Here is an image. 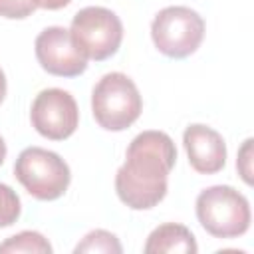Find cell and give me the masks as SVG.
Returning <instances> with one entry per match:
<instances>
[{"mask_svg": "<svg viewBox=\"0 0 254 254\" xmlns=\"http://www.w3.org/2000/svg\"><path fill=\"white\" fill-rule=\"evenodd\" d=\"M75 254H121L123 248H121V242L119 238L109 232V230H103V228H97V230H91L83 236L81 242H77V246L73 248Z\"/></svg>", "mask_w": 254, "mask_h": 254, "instance_id": "obj_12", "label": "cell"}, {"mask_svg": "<svg viewBox=\"0 0 254 254\" xmlns=\"http://www.w3.org/2000/svg\"><path fill=\"white\" fill-rule=\"evenodd\" d=\"M36 60L44 71L58 77H75L87 69V56L73 42L69 30L50 26L34 42Z\"/></svg>", "mask_w": 254, "mask_h": 254, "instance_id": "obj_8", "label": "cell"}, {"mask_svg": "<svg viewBox=\"0 0 254 254\" xmlns=\"http://www.w3.org/2000/svg\"><path fill=\"white\" fill-rule=\"evenodd\" d=\"M36 6L30 0H0V16L8 20H24L32 16Z\"/></svg>", "mask_w": 254, "mask_h": 254, "instance_id": "obj_14", "label": "cell"}, {"mask_svg": "<svg viewBox=\"0 0 254 254\" xmlns=\"http://www.w3.org/2000/svg\"><path fill=\"white\" fill-rule=\"evenodd\" d=\"M91 111L97 125L105 131H125L139 119L143 99L129 75L111 71L95 83L91 93Z\"/></svg>", "mask_w": 254, "mask_h": 254, "instance_id": "obj_3", "label": "cell"}, {"mask_svg": "<svg viewBox=\"0 0 254 254\" xmlns=\"http://www.w3.org/2000/svg\"><path fill=\"white\" fill-rule=\"evenodd\" d=\"M198 246L194 234L177 222H165L157 226L143 246L145 254H196Z\"/></svg>", "mask_w": 254, "mask_h": 254, "instance_id": "obj_10", "label": "cell"}, {"mask_svg": "<svg viewBox=\"0 0 254 254\" xmlns=\"http://www.w3.org/2000/svg\"><path fill=\"white\" fill-rule=\"evenodd\" d=\"M177 163L173 139L163 131H143L127 147L115 175V192L131 210H149L167 196V179Z\"/></svg>", "mask_w": 254, "mask_h": 254, "instance_id": "obj_1", "label": "cell"}, {"mask_svg": "<svg viewBox=\"0 0 254 254\" xmlns=\"http://www.w3.org/2000/svg\"><path fill=\"white\" fill-rule=\"evenodd\" d=\"M22 212V202L16 190L4 183H0V228L12 226Z\"/></svg>", "mask_w": 254, "mask_h": 254, "instance_id": "obj_13", "label": "cell"}, {"mask_svg": "<svg viewBox=\"0 0 254 254\" xmlns=\"http://www.w3.org/2000/svg\"><path fill=\"white\" fill-rule=\"evenodd\" d=\"M183 145L190 167L200 175H214L226 165V143L208 125L192 123L183 133Z\"/></svg>", "mask_w": 254, "mask_h": 254, "instance_id": "obj_9", "label": "cell"}, {"mask_svg": "<svg viewBox=\"0 0 254 254\" xmlns=\"http://www.w3.org/2000/svg\"><path fill=\"white\" fill-rule=\"evenodd\" d=\"M252 139H246L238 151V159H236V169L242 177V181L246 185H252Z\"/></svg>", "mask_w": 254, "mask_h": 254, "instance_id": "obj_15", "label": "cell"}, {"mask_svg": "<svg viewBox=\"0 0 254 254\" xmlns=\"http://www.w3.org/2000/svg\"><path fill=\"white\" fill-rule=\"evenodd\" d=\"M14 177L34 198L56 200L67 190L71 171L58 153L26 147L14 163Z\"/></svg>", "mask_w": 254, "mask_h": 254, "instance_id": "obj_4", "label": "cell"}, {"mask_svg": "<svg viewBox=\"0 0 254 254\" xmlns=\"http://www.w3.org/2000/svg\"><path fill=\"white\" fill-rule=\"evenodd\" d=\"M6 89H8L6 75H4V71H2V67H0V103H2V101H4V97H6Z\"/></svg>", "mask_w": 254, "mask_h": 254, "instance_id": "obj_17", "label": "cell"}, {"mask_svg": "<svg viewBox=\"0 0 254 254\" xmlns=\"http://www.w3.org/2000/svg\"><path fill=\"white\" fill-rule=\"evenodd\" d=\"M30 2L42 10H60V8H65L71 0H30Z\"/></svg>", "mask_w": 254, "mask_h": 254, "instance_id": "obj_16", "label": "cell"}, {"mask_svg": "<svg viewBox=\"0 0 254 254\" xmlns=\"http://www.w3.org/2000/svg\"><path fill=\"white\" fill-rule=\"evenodd\" d=\"M196 218L214 238H236L250 228V202L230 185H214L196 196Z\"/></svg>", "mask_w": 254, "mask_h": 254, "instance_id": "obj_2", "label": "cell"}, {"mask_svg": "<svg viewBox=\"0 0 254 254\" xmlns=\"http://www.w3.org/2000/svg\"><path fill=\"white\" fill-rule=\"evenodd\" d=\"M69 34L87 60L103 62L117 54L123 42V24L109 8L87 6L73 16Z\"/></svg>", "mask_w": 254, "mask_h": 254, "instance_id": "obj_6", "label": "cell"}, {"mask_svg": "<svg viewBox=\"0 0 254 254\" xmlns=\"http://www.w3.org/2000/svg\"><path fill=\"white\" fill-rule=\"evenodd\" d=\"M6 143H4V139H2V135H0V165L4 163V159H6Z\"/></svg>", "mask_w": 254, "mask_h": 254, "instance_id": "obj_18", "label": "cell"}, {"mask_svg": "<svg viewBox=\"0 0 254 254\" xmlns=\"http://www.w3.org/2000/svg\"><path fill=\"white\" fill-rule=\"evenodd\" d=\"M151 38L163 56L183 60L198 50L204 38V20L189 6H167L155 14Z\"/></svg>", "mask_w": 254, "mask_h": 254, "instance_id": "obj_5", "label": "cell"}, {"mask_svg": "<svg viewBox=\"0 0 254 254\" xmlns=\"http://www.w3.org/2000/svg\"><path fill=\"white\" fill-rule=\"evenodd\" d=\"M52 244L48 242V238L36 230H22L10 238H6L0 244V252H8V254H52Z\"/></svg>", "mask_w": 254, "mask_h": 254, "instance_id": "obj_11", "label": "cell"}, {"mask_svg": "<svg viewBox=\"0 0 254 254\" xmlns=\"http://www.w3.org/2000/svg\"><path fill=\"white\" fill-rule=\"evenodd\" d=\"M32 127L50 141L71 137L79 125V109L73 95L60 87L42 89L30 107Z\"/></svg>", "mask_w": 254, "mask_h": 254, "instance_id": "obj_7", "label": "cell"}]
</instances>
